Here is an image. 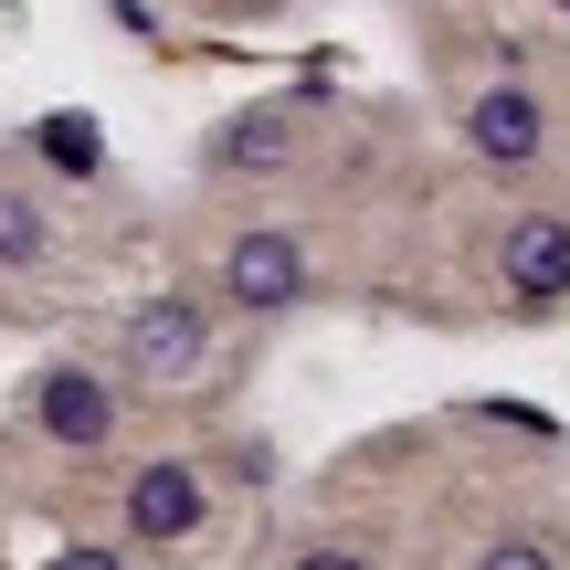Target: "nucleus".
<instances>
[{"label":"nucleus","mask_w":570,"mask_h":570,"mask_svg":"<svg viewBox=\"0 0 570 570\" xmlns=\"http://www.w3.org/2000/svg\"><path fill=\"white\" fill-rule=\"evenodd\" d=\"M117 360H127V381H138V391H190V381H202V360H212V306L202 296H148L138 317H127Z\"/></svg>","instance_id":"nucleus-1"},{"label":"nucleus","mask_w":570,"mask_h":570,"mask_svg":"<svg viewBox=\"0 0 570 570\" xmlns=\"http://www.w3.org/2000/svg\"><path fill=\"white\" fill-rule=\"evenodd\" d=\"M202 518H212V487L190 454H148L127 475V539L138 550H180V539H202Z\"/></svg>","instance_id":"nucleus-2"},{"label":"nucleus","mask_w":570,"mask_h":570,"mask_svg":"<svg viewBox=\"0 0 570 570\" xmlns=\"http://www.w3.org/2000/svg\"><path fill=\"white\" fill-rule=\"evenodd\" d=\"M497 285H508L529 317H560L570 306V212H518L497 233Z\"/></svg>","instance_id":"nucleus-3"},{"label":"nucleus","mask_w":570,"mask_h":570,"mask_svg":"<svg viewBox=\"0 0 570 570\" xmlns=\"http://www.w3.org/2000/svg\"><path fill=\"white\" fill-rule=\"evenodd\" d=\"M32 433H53V444L96 454L106 433H117V381H106V370H85V360L32 370Z\"/></svg>","instance_id":"nucleus-4"},{"label":"nucleus","mask_w":570,"mask_h":570,"mask_svg":"<svg viewBox=\"0 0 570 570\" xmlns=\"http://www.w3.org/2000/svg\"><path fill=\"white\" fill-rule=\"evenodd\" d=\"M223 296L244 306V317L296 306V296H306V244H296V233H275V223L233 233V244H223Z\"/></svg>","instance_id":"nucleus-5"},{"label":"nucleus","mask_w":570,"mask_h":570,"mask_svg":"<svg viewBox=\"0 0 570 570\" xmlns=\"http://www.w3.org/2000/svg\"><path fill=\"white\" fill-rule=\"evenodd\" d=\"M465 148L487 169H529L539 148H550V106H539L529 85H487V96L465 106Z\"/></svg>","instance_id":"nucleus-6"},{"label":"nucleus","mask_w":570,"mask_h":570,"mask_svg":"<svg viewBox=\"0 0 570 570\" xmlns=\"http://www.w3.org/2000/svg\"><path fill=\"white\" fill-rule=\"evenodd\" d=\"M296 159V106H244L233 127H212V169H285Z\"/></svg>","instance_id":"nucleus-7"},{"label":"nucleus","mask_w":570,"mask_h":570,"mask_svg":"<svg viewBox=\"0 0 570 570\" xmlns=\"http://www.w3.org/2000/svg\"><path fill=\"white\" fill-rule=\"evenodd\" d=\"M32 148H42V169H63V180H96V169H106V138H96L85 106H53V117L32 127Z\"/></svg>","instance_id":"nucleus-8"},{"label":"nucleus","mask_w":570,"mask_h":570,"mask_svg":"<svg viewBox=\"0 0 570 570\" xmlns=\"http://www.w3.org/2000/svg\"><path fill=\"white\" fill-rule=\"evenodd\" d=\"M53 254V212L32 190H0V265H42Z\"/></svg>","instance_id":"nucleus-9"},{"label":"nucleus","mask_w":570,"mask_h":570,"mask_svg":"<svg viewBox=\"0 0 570 570\" xmlns=\"http://www.w3.org/2000/svg\"><path fill=\"white\" fill-rule=\"evenodd\" d=\"M475 570H570L560 539H497V550H475Z\"/></svg>","instance_id":"nucleus-10"},{"label":"nucleus","mask_w":570,"mask_h":570,"mask_svg":"<svg viewBox=\"0 0 570 570\" xmlns=\"http://www.w3.org/2000/svg\"><path fill=\"white\" fill-rule=\"evenodd\" d=\"M42 570H127V560H117V550H96V539H75V550H53Z\"/></svg>","instance_id":"nucleus-11"},{"label":"nucleus","mask_w":570,"mask_h":570,"mask_svg":"<svg viewBox=\"0 0 570 570\" xmlns=\"http://www.w3.org/2000/svg\"><path fill=\"white\" fill-rule=\"evenodd\" d=\"M296 570H381L370 550H296Z\"/></svg>","instance_id":"nucleus-12"}]
</instances>
